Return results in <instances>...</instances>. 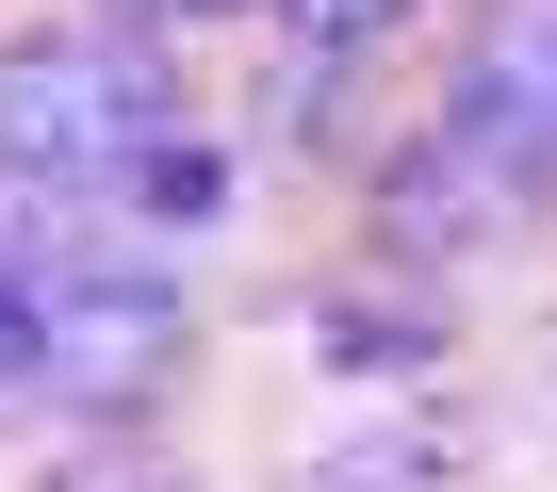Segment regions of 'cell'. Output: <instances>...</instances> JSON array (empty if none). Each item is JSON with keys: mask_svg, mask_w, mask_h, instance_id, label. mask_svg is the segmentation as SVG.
Here are the masks:
<instances>
[{"mask_svg": "<svg viewBox=\"0 0 557 492\" xmlns=\"http://www.w3.org/2000/svg\"><path fill=\"white\" fill-rule=\"evenodd\" d=\"M164 132H181V83L148 66V34H0V181L34 213L132 197Z\"/></svg>", "mask_w": 557, "mask_h": 492, "instance_id": "cell-1", "label": "cell"}, {"mask_svg": "<svg viewBox=\"0 0 557 492\" xmlns=\"http://www.w3.org/2000/svg\"><path fill=\"white\" fill-rule=\"evenodd\" d=\"M0 230H17V378L66 410H148L181 378V280L50 230V213H0Z\"/></svg>", "mask_w": 557, "mask_h": 492, "instance_id": "cell-2", "label": "cell"}, {"mask_svg": "<svg viewBox=\"0 0 557 492\" xmlns=\"http://www.w3.org/2000/svg\"><path fill=\"white\" fill-rule=\"evenodd\" d=\"M508 197H557V0H492L459 50V115H443Z\"/></svg>", "mask_w": 557, "mask_h": 492, "instance_id": "cell-3", "label": "cell"}, {"mask_svg": "<svg viewBox=\"0 0 557 492\" xmlns=\"http://www.w3.org/2000/svg\"><path fill=\"white\" fill-rule=\"evenodd\" d=\"M278 17H296L312 50H361V34H394V17H410V0H278Z\"/></svg>", "mask_w": 557, "mask_h": 492, "instance_id": "cell-4", "label": "cell"}, {"mask_svg": "<svg viewBox=\"0 0 557 492\" xmlns=\"http://www.w3.org/2000/svg\"><path fill=\"white\" fill-rule=\"evenodd\" d=\"M0 378H17V230H0Z\"/></svg>", "mask_w": 557, "mask_h": 492, "instance_id": "cell-5", "label": "cell"}, {"mask_svg": "<svg viewBox=\"0 0 557 492\" xmlns=\"http://www.w3.org/2000/svg\"><path fill=\"white\" fill-rule=\"evenodd\" d=\"M66 492H181V476H66Z\"/></svg>", "mask_w": 557, "mask_h": 492, "instance_id": "cell-6", "label": "cell"}, {"mask_svg": "<svg viewBox=\"0 0 557 492\" xmlns=\"http://www.w3.org/2000/svg\"><path fill=\"white\" fill-rule=\"evenodd\" d=\"M132 17H230V0H132Z\"/></svg>", "mask_w": 557, "mask_h": 492, "instance_id": "cell-7", "label": "cell"}]
</instances>
